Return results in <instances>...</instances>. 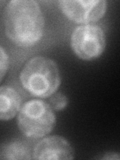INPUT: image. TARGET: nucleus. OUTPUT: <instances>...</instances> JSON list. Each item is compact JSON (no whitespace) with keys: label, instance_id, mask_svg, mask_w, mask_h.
Here are the masks:
<instances>
[{"label":"nucleus","instance_id":"f257e3e1","mask_svg":"<svg viewBox=\"0 0 120 160\" xmlns=\"http://www.w3.org/2000/svg\"><path fill=\"white\" fill-rule=\"evenodd\" d=\"M5 32L18 46L30 47L40 41L44 33V17L33 0H12L5 7Z\"/></svg>","mask_w":120,"mask_h":160},{"label":"nucleus","instance_id":"f03ea898","mask_svg":"<svg viewBox=\"0 0 120 160\" xmlns=\"http://www.w3.org/2000/svg\"><path fill=\"white\" fill-rule=\"evenodd\" d=\"M24 89L39 98L51 96L58 89L61 77L55 61L43 56L33 57L26 62L20 73Z\"/></svg>","mask_w":120,"mask_h":160},{"label":"nucleus","instance_id":"7ed1b4c3","mask_svg":"<svg viewBox=\"0 0 120 160\" xmlns=\"http://www.w3.org/2000/svg\"><path fill=\"white\" fill-rule=\"evenodd\" d=\"M56 121L53 109L43 100H29L18 114V127L24 136L41 138L52 131Z\"/></svg>","mask_w":120,"mask_h":160},{"label":"nucleus","instance_id":"20e7f679","mask_svg":"<svg viewBox=\"0 0 120 160\" xmlns=\"http://www.w3.org/2000/svg\"><path fill=\"white\" fill-rule=\"evenodd\" d=\"M71 48L79 58L91 60L101 55L105 49V35L96 25H83L71 35Z\"/></svg>","mask_w":120,"mask_h":160},{"label":"nucleus","instance_id":"39448f33","mask_svg":"<svg viewBox=\"0 0 120 160\" xmlns=\"http://www.w3.org/2000/svg\"><path fill=\"white\" fill-rule=\"evenodd\" d=\"M63 14L76 23L95 22L101 19L106 12L107 3L104 0H72L59 1Z\"/></svg>","mask_w":120,"mask_h":160},{"label":"nucleus","instance_id":"423d86ee","mask_svg":"<svg viewBox=\"0 0 120 160\" xmlns=\"http://www.w3.org/2000/svg\"><path fill=\"white\" fill-rule=\"evenodd\" d=\"M73 157L71 145L60 136L44 138L33 149V158L36 160H64Z\"/></svg>","mask_w":120,"mask_h":160},{"label":"nucleus","instance_id":"0eeeda50","mask_svg":"<svg viewBox=\"0 0 120 160\" xmlns=\"http://www.w3.org/2000/svg\"><path fill=\"white\" fill-rule=\"evenodd\" d=\"M22 98L11 86L0 87V120H10L16 116Z\"/></svg>","mask_w":120,"mask_h":160},{"label":"nucleus","instance_id":"6e6552de","mask_svg":"<svg viewBox=\"0 0 120 160\" xmlns=\"http://www.w3.org/2000/svg\"><path fill=\"white\" fill-rule=\"evenodd\" d=\"M31 149L22 140H11L0 144V159H31Z\"/></svg>","mask_w":120,"mask_h":160},{"label":"nucleus","instance_id":"1a4fd4ad","mask_svg":"<svg viewBox=\"0 0 120 160\" xmlns=\"http://www.w3.org/2000/svg\"><path fill=\"white\" fill-rule=\"evenodd\" d=\"M53 96L50 98V106L54 110H62L67 106L68 104V99L64 94L56 92L52 94Z\"/></svg>","mask_w":120,"mask_h":160},{"label":"nucleus","instance_id":"9d476101","mask_svg":"<svg viewBox=\"0 0 120 160\" xmlns=\"http://www.w3.org/2000/svg\"><path fill=\"white\" fill-rule=\"evenodd\" d=\"M8 66H9L8 55L6 51L0 46V81L3 79L5 74H6Z\"/></svg>","mask_w":120,"mask_h":160}]
</instances>
